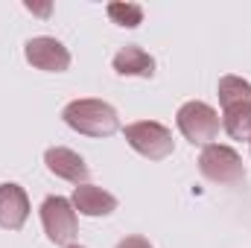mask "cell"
I'll use <instances>...</instances> for the list:
<instances>
[{
	"instance_id": "cell-1",
	"label": "cell",
	"mask_w": 251,
	"mask_h": 248,
	"mask_svg": "<svg viewBox=\"0 0 251 248\" xmlns=\"http://www.w3.org/2000/svg\"><path fill=\"white\" fill-rule=\"evenodd\" d=\"M62 120L73 131L88 134V137H111L120 128L117 111L102 102V99H73L62 111Z\"/></svg>"
},
{
	"instance_id": "cell-2",
	"label": "cell",
	"mask_w": 251,
	"mask_h": 248,
	"mask_svg": "<svg viewBox=\"0 0 251 248\" xmlns=\"http://www.w3.org/2000/svg\"><path fill=\"white\" fill-rule=\"evenodd\" d=\"M123 134H126V143H128L137 155H143V158H149V161H164V158H170L173 149H176L173 131H170L167 125L155 123V120L128 123L123 128Z\"/></svg>"
},
{
	"instance_id": "cell-3",
	"label": "cell",
	"mask_w": 251,
	"mask_h": 248,
	"mask_svg": "<svg viewBox=\"0 0 251 248\" xmlns=\"http://www.w3.org/2000/svg\"><path fill=\"white\" fill-rule=\"evenodd\" d=\"M199 173L213 181V184H240L246 178V167H243V158L231 149V146H219V143H210L201 149L199 155Z\"/></svg>"
},
{
	"instance_id": "cell-4",
	"label": "cell",
	"mask_w": 251,
	"mask_h": 248,
	"mask_svg": "<svg viewBox=\"0 0 251 248\" xmlns=\"http://www.w3.org/2000/svg\"><path fill=\"white\" fill-rule=\"evenodd\" d=\"M178 131L187 137L193 146H210L219 134V114L207 105V102H184L176 114Z\"/></svg>"
},
{
	"instance_id": "cell-5",
	"label": "cell",
	"mask_w": 251,
	"mask_h": 248,
	"mask_svg": "<svg viewBox=\"0 0 251 248\" xmlns=\"http://www.w3.org/2000/svg\"><path fill=\"white\" fill-rule=\"evenodd\" d=\"M41 225H44V234L53 246H73V240L79 234L76 210L62 196H47L41 201Z\"/></svg>"
},
{
	"instance_id": "cell-6",
	"label": "cell",
	"mask_w": 251,
	"mask_h": 248,
	"mask_svg": "<svg viewBox=\"0 0 251 248\" xmlns=\"http://www.w3.org/2000/svg\"><path fill=\"white\" fill-rule=\"evenodd\" d=\"M24 56L26 62L38 70H47V73H64L70 67V53L62 41L50 38V35H38V38H29L26 47H24Z\"/></svg>"
},
{
	"instance_id": "cell-7",
	"label": "cell",
	"mask_w": 251,
	"mask_h": 248,
	"mask_svg": "<svg viewBox=\"0 0 251 248\" xmlns=\"http://www.w3.org/2000/svg\"><path fill=\"white\" fill-rule=\"evenodd\" d=\"M44 164H47V170L56 178H64V181H70V184H76V187L88 184V178H91V170H88L85 158L79 152L67 149V146H50L44 152Z\"/></svg>"
},
{
	"instance_id": "cell-8",
	"label": "cell",
	"mask_w": 251,
	"mask_h": 248,
	"mask_svg": "<svg viewBox=\"0 0 251 248\" xmlns=\"http://www.w3.org/2000/svg\"><path fill=\"white\" fill-rule=\"evenodd\" d=\"M26 216H29V198H26L24 187L0 184V228L21 231Z\"/></svg>"
},
{
	"instance_id": "cell-9",
	"label": "cell",
	"mask_w": 251,
	"mask_h": 248,
	"mask_svg": "<svg viewBox=\"0 0 251 248\" xmlns=\"http://www.w3.org/2000/svg\"><path fill=\"white\" fill-rule=\"evenodd\" d=\"M70 204L82 216H94V219L97 216H108V213L117 210V198L108 190H102V187H97V184H79L73 190Z\"/></svg>"
},
{
	"instance_id": "cell-10",
	"label": "cell",
	"mask_w": 251,
	"mask_h": 248,
	"mask_svg": "<svg viewBox=\"0 0 251 248\" xmlns=\"http://www.w3.org/2000/svg\"><path fill=\"white\" fill-rule=\"evenodd\" d=\"M114 70L120 76H137V79H152L155 76V59L140 50V47H123L114 56Z\"/></svg>"
},
{
	"instance_id": "cell-11",
	"label": "cell",
	"mask_w": 251,
	"mask_h": 248,
	"mask_svg": "<svg viewBox=\"0 0 251 248\" xmlns=\"http://www.w3.org/2000/svg\"><path fill=\"white\" fill-rule=\"evenodd\" d=\"M222 128H225L234 140H249L251 143V102L225 108V114H222Z\"/></svg>"
},
{
	"instance_id": "cell-12",
	"label": "cell",
	"mask_w": 251,
	"mask_h": 248,
	"mask_svg": "<svg viewBox=\"0 0 251 248\" xmlns=\"http://www.w3.org/2000/svg\"><path fill=\"white\" fill-rule=\"evenodd\" d=\"M216 91H219V102H222V108L251 102V82H246L243 76H222Z\"/></svg>"
},
{
	"instance_id": "cell-13",
	"label": "cell",
	"mask_w": 251,
	"mask_h": 248,
	"mask_svg": "<svg viewBox=\"0 0 251 248\" xmlns=\"http://www.w3.org/2000/svg\"><path fill=\"white\" fill-rule=\"evenodd\" d=\"M108 18L117 26L134 29V26L143 24V6H137V3H108Z\"/></svg>"
},
{
	"instance_id": "cell-14",
	"label": "cell",
	"mask_w": 251,
	"mask_h": 248,
	"mask_svg": "<svg viewBox=\"0 0 251 248\" xmlns=\"http://www.w3.org/2000/svg\"><path fill=\"white\" fill-rule=\"evenodd\" d=\"M117 248H155L149 240H143V237H126L117 243Z\"/></svg>"
},
{
	"instance_id": "cell-15",
	"label": "cell",
	"mask_w": 251,
	"mask_h": 248,
	"mask_svg": "<svg viewBox=\"0 0 251 248\" xmlns=\"http://www.w3.org/2000/svg\"><path fill=\"white\" fill-rule=\"evenodd\" d=\"M26 9H29V12H35V15H50V6H35V3H26Z\"/></svg>"
},
{
	"instance_id": "cell-16",
	"label": "cell",
	"mask_w": 251,
	"mask_h": 248,
	"mask_svg": "<svg viewBox=\"0 0 251 248\" xmlns=\"http://www.w3.org/2000/svg\"><path fill=\"white\" fill-rule=\"evenodd\" d=\"M67 248H85V246H67Z\"/></svg>"
}]
</instances>
